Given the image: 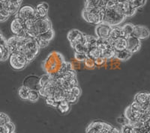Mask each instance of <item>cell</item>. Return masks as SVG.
Here are the masks:
<instances>
[{
	"mask_svg": "<svg viewBox=\"0 0 150 133\" xmlns=\"http://www.w3.org/2000/svg\"><path fill=\"white\" fill-rule=\"evenodd\" d=\"M9 121H11V119L8 115L5 113L0 112V126H4Z\"/></svg>",
	"mask_w": 150,
	"mask_h": 133,
	"instance_id": "obj_35",
	"label": "cell"
},
{
	"mask_svg": "<svg viewBox=\"0 0 150 133\" xmlns=\"http://www.w3.org/2000/svg\"><path fill=\"white\" fill-rule=\"evenodd\" d=\"M3 7L4 9L10 14V15H15L21 7V5L15 3L12 0H7L3 2Z\"/></svg>",
	"mask_w": 150,
	"mask_h": 133,
	"instance_id": "obj_16",
	"label": "cell"
},
{
	"mask_svg": "<svg viewBox=\"0 0 150 133\" xmlns=\"http://www.w3.org/2000/svg\"><path fill=\"white\" fill-rule=\"evenodd\" d=\"M120 37H124L123 36L122 30V27L120 26H113L112 27V30H111L110 34L109 39L110 41H114L116 38H120Z\"/></svg>",
	"mask_w": 150,
	"mask_h": 133,
	"instance_id": "obj_21",
	"label": "cell"
},
{
	"mask_svg": "<svg viewBox=\"0 0 150 133\" xmlns=\"http://www.w3.org/2000/svg\"><path fill=\"white\" fill-rule=\"evenodd\" d=\"M54 31H53V29H51L47 30V31L45 32L38 34L37 37H38V38H41V39L43 40H45V41H48V42H50V41L53 39V38H54Z\"/></svg>",
	"mask_w": 150,
	"mask_h": 133,
	"instance_id": "obj_23",
	"label": "cell"
},
{
	"mask_svg": "<svg viewBox=\"0 0 150 133\" xmlns=\"http://www.w3.org/2000/svg\"><path fill=\"white\" fill-rule=\"evenodd\" d=\"M49 9V5L47 2H40L36 5L35 8V16L38 20L43 19L47 17V12Z\"/></svg>",
	"mask_w": 150,
	"mask_h": 133,
	"instance_id": "obj_13",
	"label": "cell"
},
{
	"mask_svg": "<svg viewBox=\"0 0 150 133\" xmlns=\"http://www.w3.org/2000/svg\"><path fill=\"white\" fill-rule=\"evenodd\" d=\"M11 133H15V132H11Z\"/></svg>",
	"mask_w": 150,
	"mask_h": 133,
	"instance_id": "obj_48",
	"label": "cell"
},
{
	"mask_svg": "<svg viewBox=\"0 0 150 133\" xmlns=\"http://www.w3.org/2000/svg\"><path fill=\"white\" fill-rule=\"evenodd\" d=\"M35 23L36 26H37L38 34L45 32L47 31L49 29H53V27H52L51 21L48 19V17L43 18V19L37 20L35 21Z\"/></svg>",
	"mask_w": 150,
	"mask_h": 133,
	"instance_id": "obj_12",
	"label": "cell"
},
{
	"mask_svg": "<svg viewBox=\"0 0 150 133\" xmlns=\"http://www.w3.org/2000/svg\"><path fill=\"white\" fill-rule=\"evenodd\" d=\"M103 122L100 121H93L89 123V126H87L86 132V133H99V131L102 128Z\"/></svg>",
	"mask_w": 150,
	"mask_h": 133,
	"instance_id": "obj_18",
	"label": "cell"
},
{
	"mask_svg": "<svg viewBox=\"0 0 150 133\" xmlns=\"http://www.w3.org/2000/svg\"><path fill=\"white\" fill-rule=\"evenodd\" d=\"M120 133H134V128L131 123L122 126Z\"/></svg>",
	"mask_w": 150,
	"mask_h": 133,
	"instance_id": "obj_33",
	"label": "cell"
},
{
	"mask_svg": "<svg viewBox=\"0 0 150 133\" xmlns=\"http://www.w3.org/2000/svg\"><path fill=\"white\" fill-rule=\"evenodd\" d=\"M149 30L144 26H134L132 35L139 40L146 39L149 37Z\"/></svg>",
	"mask_w": 150,
	"mask_h": 133,
	"instance_id": "obj_11",
	"label": "cell"
},
{
	"mask_svg": "<svg viewBox=\"0 0 150 133\" xmlns=\"http://www.w3.org/2000/svg\"><path fill=\"white\" fill-rule=\"evenodd\" d=\"M87 57H89V58H92V59H96V58H98V57L101 56V50H99L97 46H95V47H91L89 49H88V51L86 53Z\"/></svg>",
	"mask_w": 150,
	"mask_h": 133,
	"instance_id": "obj_24",
	"label": "cell"
},
{
	"mask_svg": "<svg viewBox=\"0 0 150 133\" xmlns=\"http://www.w3.org/2000/svg\"><path fill=\"white\" fill-rule=\"evenodd\" d=\"M132 55H133V53L125 49L122 51L116 52L114 58L120 62H126L132 57Z\"/></svg>",
	"mask_w": 150,
	"mask_h": 133,
	"instance_id": "obj_17",
	"label": "cell"
},
{
	"mask_svg": "<svg viewBox=\"0 0 150 133\" xmlns=\"http://www.w3.org/2000/svg\"><path fill=\"white\" fill-rule=\"evenodd\" d=\"M8 62L11 67L15 70H23L29 63L26 56L20 52L10 54Z\"/></svg>",
	"mask_w": 150,
	"mask_h": 133,
	"instance_id": "obj_5",
	"label": "cell"
},
{
	"mask_svg": "<svg viewBox=\"0 0 150 133\" xmlns=\"http://www.w3.org/2000/svg\"><path fill=\"white\" fill-rule=\"evenodd\" d=\"M111 44H112V47L115 52L125 50L127 46L126 38L125 37H120V38L115 39L114 41H111Z\"/></svg>",
	"mask_w": 150,
	"mask_h": 133,
	"instance_id": "obj_14",
	"label": "cell"
},
{
	"mask_svg": "<svg viewBox=\"0 0 150 133\" xmlns=\"http://www.w3.org/2000/svg\"><path fill=\"white\" fill-rule=\"evenodd\" d=\"M5 129V131H6V133H11V132H15V124H14L13 122L11 120L8 123H7L4 126Z\"/></svg>",
	"mask_w": 150,
	"mask_h": 133,
	"instance_id": "obj_36",
	"label": "cell"
},
{
	"mask_svg": "<svg viewBox=\"0 0 150 133\" xmlns=\"http://www.w3.org/2000/svg\"><path fill=\"white\" fill-rule=\"evenodd\" d=\"M29 90H30V89L26 87V85H22L18 90L19 97L23 100H27Z\"/></svg>",
	"mask_w": 150,
	"mask_h": 133,
	"instance_id": "obj_27",
	"label": "cell"
},
{
	"mask_svg": "<svg viewBox=\"0 0 150 133\" xmlns=\"http://www.w3.org/2000/svg\"><path fill=\"white\" fill-rule=\"evenodd\" d=\"M64 57L58 52H52L43 62V69L52 77H56L59 74L62 64L65 62Z\"/></svg>",
	"mask_w": 150,
	"mask_h": 133,
	"instance_id": "obj_1",
	"label": "cell"
},
{
	"mask_svg": "<svg viewBox=\"0 0 150 133\" xmlns=\"http://www.w3.org/2000/svg\"><path fill=\"white\" fill-rule=\"evenodd\" d=\"M98 38L96 37H93V36L87 35V34H84V41L83 43L86 45L87 49H89L91 47H95L97 45Z\"/></svg>",
	"mask_w": 150,
	"mask_h": 133,
	"instance_id": "obj_20",
	"label": "cell"
},
{
	"mask_svg": "<svg viewBox=\"0 0 150 133\" xmlns=\"http://www.w3.org/2000/svg\"><path fill=\"white\" fill-rule=\"evenodd\" d=\"M117 123H120V125L123 126V125L128 124L129 123V121L125 117H121V118H117Z\"/></svg>",
	"mask_w": 150,
	"mask_h": 133,
	"instance_id": "obj_43",
	"label": "cell"
},
{
	"mask_svg": "<svg viewBox=\"0 0 150 133\" xmlns=\"http://www.w3.org/2000/svg\"><path fill=\"white\" fill-rule=\"evenodd\" d=\"M51 76H50L49 74H45V75L41 76V77H39V80H38V88H43L44 86L47 83L48 81L51 78Z\"/></svg>",
	"mask_w": 150,
	"mask_h": 133,
	"instance_id": "obj_32",
	"label": "cell"
},
{
	"mask_svg": "<svg viewBox=\"0 0 150 133\" xmlns=\"http://www.w3.org/2000/svg\"><path fill=\"white\" fill-rule=\"evenodd\" d=\"M5 46H0V62H1V60H2V53H3V48L5 47Z\"/></svg>",
	"mask_w": 150,
	"mask_h": 133,
	"instance_id": "obj_44",
	"label": "cell"
},
{
	"mask_svg": "<svg viewBox=\"0 0 150 133\" xmlns=\"http://www.w3.org/2000/svg\"><path fill=\"white\" fill-rule=\"evenodd\" d=\"M13 2H15V3L17 4H19V5H21V3H22L23 0H12Z\"/></svg>",
	"mask_w": 150,
	"mask_h": 133,
	"instance_id": "obj_46",
	"label": "cell"
},
{
	"mask_svg": "<svg viewBox=\"0 0 150 133\" xmlns=\"http://www.w3.org/2000/svg\"><path fill=\"white\" fill-rule=\"evenodd\" d=\"M5 1H7V0H0V2H5Z\"/></svg>",
	"mask_w": 150,
	"mask_h": 133,
	"instance_id": "obj_47",
	"label": "cell"
},
{
	"mask_svg": "<svg viewBox=\"0 0 150 133\" xmlns=\"http://www.w3.org/2000/svg\"><path fill=\"white\" fill-rule=\"evenodd\" d=\"M45 102H46V104L49 106H51V107L56 108L58 106L59 102H56V101L54 100V99L52 97H47L45 98Z\"/></svg>",
	"mask_w": 150,
	"mask_h": 133,
	"instance_id": "obj_40",
	"label": "cell"
},
{
	"mask_svg": "<svg viewBox=\"0 0 150 133\" xmlns=\"http://www.w3.org/2000/svg\"><path fill=\"white\" fill-rule=\"evenodd\" d=\"M72 49H73L74 52L76 53H83V54H86L88 49L86 46V45L83 43H76L71 46Z\"/></svg>",
	"mask_w": 150,
	"mask_h": 133,
	"instance_id": "obj_26",
	"label": "cell"
},
{
	"mask_svg": "<svg viewBox=\"0 0 150 133\" xmlns=\"http://www.w3.org/2000/svg\"><path fill=\"white\" fill-rule=\"evenodd\" d=\"M112 128V126H111V125L108 124V123H104L102 128L100 130V131H99V133H108V132H109L110 130Z\"/></svg>",
	"mask_w": 150,
	"mask_h": 133,
	"instance_id": "obj_42",
	"label": "cell"
},
{
	"mask_svg": "<svg viewBox=\"0 0 150 133\" xmlns=\"http://www.w3.org/2000/svg\"><path fill=\"white\" fill-rule=\"evenodd\" d=\"M112 26L108 24L101 22V23L96 25V35L98 39L107 40L109 39L110 34Z\"/></svg>",
	"mask_w": 150,
	"mask_h": 133,
	"instance_id": "obj_8",
	"label": "cell"
},
{
	"mask_svg": "<svg viewBox=\"0 0 150 133\" xmlns=\"http://www.w3.org/2000/svg\"><path fill=\"white\" fill-rule=\"evenodd\" d=\"M87 57L86 54H83V53H76L74 52V60L77 62H83L84 60Z\"/></svg>",
	"mask_w": 150,
	"mask_h": 133,
	"instance_id": "obj_39",
	"label": "cell"
},
{
	"mask_svg": "<svg viewBox=\"0 0 150 133\" xmlns=\"http://www.w3.org/2000/svg\"><path fill=\"white\" fill-rule=\"evenodd\" d=\"M40 96L37 90H30L28 94V99L32 102H35L38 100Z\"/></svg>",
	"mask_w": 150,
	"mask_h": 133,
	"instance_id": "obj_30",
	"label": "cell"
},
{
	"mask_svg": "<svg viewBox=\"0 0 150 133\" xmlns=\"http://www.w3.org/2000/svg\"><path fill=\"white\" fill-rule=\"evenodd\" d=\"M122 9L123 14H124L125 17H126V18L127 17H132L133 15H134V14L137 11L136 9L134 8L131 6V5L129 3L128 1L122 2Z\"/></svg>",
	"mask_w": 150,
	"mask_h": 133,
	"instance_id": "obj_19",
	"label": "cell"
},
{
	"mask_svg": "<svg viewBox=\"0 0 150 133\" xmlns=\"http://www.w3.org/2000/svg\"><path fill=\"white\" fill-rule=\"evenodd\" d=\"M95 61V64H96V66H104L106 64L108 63V60L103 58L102 56H100L98 58H96L94 60Z\"/></svg>",
	"mask_w": 150,
	"mask_h": 133,
	"instance_id": "obj_37",
	"label": "cell"
},
{
	"mask_svg": "<svg viewBox=\"0 0 150 133\" xmlns=\"http://www.w3.org/2000/svg\"><path fill=\"white\" fill-rule=\"evenodd\" d=\"M125 19H126V17L122 14H120L118 11H116L113 8H105V10H104L103 22L108 24L112 27L117 26L118 25L122 23Z\"/></svg>",
	"mask_w": 150,
	"mask_h": 133,
	"instance_id": "obj_4",
	"label": "cell"
},
{
	"mask_svg": "<svg viewBox=\"0 0 150 133\" xmlns=\"http://www.w3.org/2000/svg\"><path fill=\"white\" fill-rule=\"evenodd\" d=\"M10 29L14 36L26 37L25 31V22L22 20L14 17V19L11 22Z\"/></svg>",
	"mask_w": 150,
	"mask_h": 133,
	"instance_id": "obj_7",
	"label": "cell"
},
{
	"mask_svg": "<svg viewBox=\"0 0 150 133\" xmlns=\"http://www.w3.org/2000/svg\"><path fill=\"white\" fill-rule=\"evenodd\" d=\"M105 8L89 9L84 8L82 11V17L85 21L94 25L103 22Z\"/></svg>",
	"mask_w": 150,
	"mask_h": 133,
	"instance_id": "obj_2",
	"label": "cell"
},
{
	"mask_svg": "<svg viewBox=\"0 0 150 133\" xmlns=\"http://www.w3.org/2000/svg\"><path fill=\"white\" fill-rule=\"evenodd\" d=\"M84 66L85 68L88 69V70H93L96 67V64H95V61L92 58H89V57H86V59L84 60Z\"/></svg>",
	"mask_w": 150,
	"mask_h": 133,
	"instance_id": "obj_31",
	"label": "cell"
},
{
	"mask_svg": "<svg viewBox=\"0 0 150 133\" xmlns=\"http://www.w3.org/2000/svg\"><path fill=\"white\" fill-rule=\"evenodd\" d=\"M127 46L126 49L129 50L133 54L137 52L141 47V41L138 38H135L133 35H131L126 38Z\"/></svg>",
	"mask_w": 150,
	"mask_h": 133,
	"instance_id": "obj_10",
	"label": "cell"
},
{
	"mask_svg": "<svg viewBox=\"0 0 150 133\" xmlns=\"http://www.w3.org/2000/svg\"><path fill=\"white\" fill-rule=\"evenodd\" d=\"M39 52L40 49L36 43L35 38L26 37V42L24 43V46L21 52L26 56L29 63L33 62V60L36 58Z\"/></svg>",
	"mask_w": 150,
	"mask_h": 133,
	"instance_id": "obj_3",
	"label": "cell"
},
{
	"mask_svg": "<svg viewBox=\"0 0 150 133\" xmlns=\"http://www.w3.org/2000/svg\"><path fill=\"white\" fill-rule=\"evenodd\" d=\"M115 53H116V52L114 51V50L112 48H110V49H108V50H105L104 51H101V56H102L103 58H104L108 61V60H110L114 58Z\"/></svg>",
	"mask_w": 150,
	"mask_h": 133,
	"instance_id": "obj_28",
	"label": "cell"
},
{
	"mask_svg": "<svg viewBox=\"0 0 150 133\" xmlns=\"http://www.w3.org/2000/svg\"><path fill=\"white\" fill-rule=\"evenodd\" d=\"M56 108L58 109V111L61 114H65L69 112V111H70V104L66 100H62L59 102V104L57 106V107H56Z\"/></svg>",
	"mask_w": 150,
	"mask_h": 133,
	"instance_id": "obj_22",
	"label": "cell"
},
{
	"mask_svg": "<svg viewBox=\"0 0 150 133\" xmlns=\"http://www.w3.org/2000/svg\"><path fill=\"white\" fill-rule=\"evenodd\" d=\"M0 133H6V131H5V129L4 126H0Z\"/></svg>",
	"mask_w": 150,
	"mask_h": 133,
	"instance_id": "obj_45",
	"label": "cell"
},
{
	"mask_svg": "<svg viewBox=\"0 0 150 133\" xmlns=\"http://www.w3.org/2000/svg\"><path fill=\"white\" fill-rule=\"evenodd\" d=\"M35 41L36 43H37L38 46V48H39L40 50H41V49H44V48L47 47V46L50 43V42H48V41H45V40L41 39V38H38V37H36V38H35Z\"/></svg>",
	"mask_w": 150,
	"mask_h": 133,
	"instance_id": "obj_34",
	"label": "cell"
},
{
	"mask_svg": "<svg viewBox=\"0 0 150 133\" xmlns=\"http://www.w3.org/2000/svg\"><path fill=\"white\" fill-rule=\"evenodd\" d=\"M10 16V14L5 9H2L0 10V22L5 21Z\"/></svg>",
	"mask_w": 150,
	"mask_h": 133,
	"instance_id": "obj_38",
	"label": "cell"
},
{
	"mask_svg": "<svg viewBox=\"0 0 150 133\" xmlns=\"http://www.w3.org/2000/svg\"><path fill=\"white\" fill-rule=\"evenodd\" d=\"M134 102H137L140 106L150 102V94L146 91H140L135 94L134 97Z\"/></svg>",
	"mask_w": 150,
	"mask_h": 133,
	"instance_id": "obj_15",
	"label": "cell"
},
{
	"mask_svg": "<svg viewBox=\"0 0 150 133\" xmlns=\"http://www.w3.org/2000/svg\"><path fill=\"white\" fill-rule=\"evenodd\" d=\"M15 17L18 18V19L22 20L24 22L30 20H38L35 16V8L29 5L21 6L17 13L15 14Z\"/></svg>",
	"mask_w": 150,
	"mask_h": 133,
	"instance_id": "obj_6",
	"label": "cell"
},
{
	"mask_svg": "<svg viewBox=\"0 0 150 133\" xmlns=\"http://www.w3.org/2000/svg\"><path fill=\"white\" fill-rule=\"evenodd\" d=\"M71 92L73 95L79 98V97L81 94V89H80V88L78 85H75L71 88Z\"/></svg>",
	"mask_w": 150,
	"mask_h": 133,
	"instance_id": "obj_41",
	"label": "cell"
},
{
	"mask_svg": "<svg viewBox=\"0 0 150 133\" xmlns=\"http://www.w3.org/2000/svg\"><path fill=\"white\" fill-rule=\"evenodd\" d=\"M84 34L83 32L77 30V29H71L68 32L67 38L68 41L70 42L71 46L76 43H83L84 41Z\"/></svg>",
	"mask_w": 150,
	"mask_h": 133,
	"instance_id": "obj_9",
	"label": "cell"
},
{
	"mask_svg": "<svg viewBox=\"0 0 150 133\" xmlns=\"http://www.w3.org/2000/svg\"><path fill=\"white\" fill-rule=\"evenodd\" d=\"M128 2L134 8L137 10L138 8L143 7L146 5V0H128Z\"/></svg>",
	"mask_w": 150,
	"mask_h": 133,
	"instance_id": "obj_29",
	"label": "cell"
},
{
	"mask_svg": "<svg viewBox=\"0 0 150 133\" xmlns=\"http://www.w3.org/2000/svg\"><path fill=\"white\" fill-rule=\"evenodd\" d=\"M134 29V25L131 23H127L125 25H124L123 26H122V30L123 36L125 38H127L129 36L132 35V33H133Z\"/></svg>",
	"mask_w": 150,
	"mask_h": 133,
	"instance_id": "obj_25",
	"label": "cell"
}]
</instances>
